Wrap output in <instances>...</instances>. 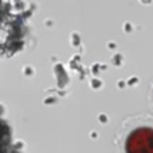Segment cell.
Here are the masks:
<instances>
[{
  "instance_id": "cell-1",
  "label": "cell",
  "mask_w": 153,
  "mask_h": 153,
  "mask_svg": "<svg viewBox=\"0 0 153 153\" xmlns=\"http://www.w3.org/2000/svg\"><path fill=\"white\" fill-rule=\"evenodd\" d=\"M126 153H153V129L138 127L126 140Z\"/></svg>"
}]
</instances>
